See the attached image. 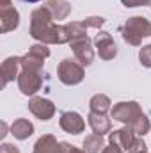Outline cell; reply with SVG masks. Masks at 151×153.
Listing matches in <instances>:
<instances>
[{
  "label": "cell",
  "instance_id": "6da1fadb",
  "mask_svg": "<svg viewBox=\"0 0 151 153\" xmlns=\"http://www.w3.org/2000/svg\"><path fill=\"white\" fill-rule=\"evenodd\" d=\"M30 36L44 45H64L70 43V32L66 25H55L52 14L43 5L30 14Z\"/></svg>",
  "mask_w": 151,
  "mask_h": 153
},
{
  "label": "cell",
  "instance_id": "7a4b0ae2",
  "mask_svg": "<svg viewBox=\"0 0 151 153\" xmlns=\"http://www.w3.org/2000/svg\"><path fill=\"white\" fill-rule=\"evenodd\" d=\"M151 36V22L144 16H132L126 20L124 27H123V39L132 45V46H139L144 38Z\"/></svg>",
  "mask_w": 151,
  "mask_h": 153
},
{
  "label": "cell",
  "instance_id": "3957f363",
  "mask_svg": "<svg viewBox=\"0 0 151 153\" xmlns=\"http://www.w3.org/2000/svg\"><path fill=\"white\" fill-rule=\"evenodd\" d=\"M59 80L66 85H76L84 80V66L73 59H64L57 66Z\"/></svg>",
  "mask_w": 151,
  "mask_h": 153
},
{
  "label": "cell",
  "instance_id": "277c9868",
  "mask_svg": "<svg viewBox=\"0 0 151 153\" xmlns=\"http://www.w3.org/2000/svg\"><path fill=\"white\" fill-rule=\"evenodd\" d=\"M50 57V48L41 43L30 46V50L21 55V70H30V71H39L44 64V59Z\"/></svg>",
  "mask_w": 151,
  "mask_h": 153
},
{
  "label": "cell",
  "instance_id": "5b68a950",
  "mask_svg": "<svg viewBox=\"0 0 151 153\" xmlns=\"http://www.w3.org/2000/svg\"><path fill=\"white\" fill-rule=\"evenodd\" d=\"M141 114H144V112L137 102H119L114 105L112 112H110L112 119L121 121L124 125H132Z\"/></svg>",
  "mask_w": 151,
  "mask_h": 153
},
{
  "label": "cell",
  "instance_id": "8992f818",
  "mask_svg": "<svg viewBox=\"0 0 151 153\" xmlns=\"http://www.w3.org/2000/svg\"><path fill=\"white\" fill-rule=\"evenodd\" d=\"M43 85V76L39 71H30V70H21L18 75V87L23 94L32 96L36 94Z\"/></svg>",
  "mask_w": 151,
  "mask_h": 153
},
{
  "label": "cell",
  "instance_id": "52a82bcc",
  "mask_svg": "<svg viewBox=\"0 0 151 153\" xmlns=\"http://www.w3.org/2000/svg\"><path fill=\"white\" fill-rule=\"evenodd\" d=\"M20 25V14L14 9V5H11V0H2L0 2V30L2 32H9L14 30Z\"/></svg>",
  "mask_w": 151,
  "mask_h": 153
},
{
  "label": "cell",
  "instance_id": "ba28073f",
  "mask_svg": "<svg viewBox=\"0 0 151 153\" xmlns=\"http://www.w3.org/2000/svg\"><path fill=\"white\" fill-rule=\"evenodd\" d=\"M70 45H71V48H73V53H75L76 61H78L82 66L93 64V61H94V50H93L91 39L87 38V36H85V38L73 39Z\"/></svg>",
  "mask_w": 151,
  "mask_h": 153
},
{
  "label": "cell",
  "instance_id": "9c48e42d",
  "mask_svg": "<svg viewBox=\"0 0 151 153\" xmlns=\"http://www.w3.org/2000/svg\"><path fill=\"white\" fill-rule=\"evenodd\" d=\"M94 45L98 48V55L103 59V61H110L117 55V45L112 39V36L105 30L98 32L96 38H94Z\"/></svg>",
  "mask_w": 151,
  "mask_h": 153
},
{
  "label": "cell",
  "instance_id": "30bf717a",
  "mask_svg": "<svg viewBox=\"0 0 151 153\" xmlns=\"http://www.w3.org/2000/svg\"><path fill=\"white\" fill-rule=\"evenodd\" d=\"M29 111L36 116L38 119H41V121H48V119H52L53 114H55V105L50 100H46V98L34 96L29 102Z\"/></svg>",
  "mask_w": 151,
  "mask_h": 153
},
{
  "label": "cell",
  "instance_id": "8fae6325",
  "mask_svg": "<svg viewBox=\"0 0 151 153\" xmlns=\"http://www.w3.org/2000/svg\"><path fill=\"white\" fill-rule=\"evenodd\" d=\"M59 125H61V128L64 132L73 134V135L82 134L85 130V121L82 119V116L78 112H64L59 119Z\"/></svg>",
  "mask_w": 151,
  "mask_h": 153
},
{
  "label": "cell",
  "instance_id": "7c38bea8",
  "mask_svg": "<svg viewBox=\"0 0 151 153\" xmlns=\"http://www.w3.org/2000/svg\"><path fill=\"white\" fill-rule=\"evenodd\" d=\"M135 139H137L135 132H133V128L130 125H126L121 130H114L112 134H109V141L114 143V144H117V146H121L123 150H130L132 144L135 143Z\"/></svg>",
  "mask_w": 151,
  "mask_h": 153
},
{
  "label": "cell",
  "instance_id": "4fadbf2b",
  "mask_svg": "<svg viewBox=\"0 0 151 153\" xmlns=\"http://www.w3.org/2000/svg\"><path fill=\"white\" fill-rule=\"evenodd\" d=\"M20 66H21V57H7L2 62V87H5L11 80L18 78Z\"/></svg>",
  "mask_w": 151,
  "mask_h": 153
},
{
  "label": "cell",
  "instance_id": "5bb4252c",
  "mask_svg": "<svg viewBox=\"0 0 151 153\" xmlns=\"http://www.w3.org/2000/svg\"><path fill=\"white\" fill-rule=\"evenodd\" d=\"M87 121H89V126L93 128V132L98 134V135H105V134H109L110 128H112L110 119L105 114H100V112H93V111H91L89 116H87Z\"/></svg>",
  "mask_w": 151,
  "mask_h": 153
},
{
  "label": "cell",
  "instance_id": "9a60e30c",
  "mask_svg": "<svg viewBox=\"0 0 151 153\" xmlns=\"http://www.w3.org/2000/svg\"><path fill=\"white\" fill-rule=\"evenodd\" d=\"M32 153H62V143H59L53 135H43L34 144Z\"/></svg>",
  "mask_w": 151,
  "mask_h": 153
},
{
  "label": "cell",
  "instance_id": "2e32d148",
  "mask_svg": "<svg viewBox=\"0 0 151 153\" xmlns=\"http://www.w3.org/2000/svg\"><path fill=\"white\" fill-rule=\"evenodd\" d=\"M44 7L48 9V13L52 14L53 20H66L71 13V5L66 0H48L44 4Z\"/></svg>",
  "mask_w": 151,
  "mask_h": 153
},
{
  "label": "cell",
  "instance_id": "e0dca14e",
  "mask_svg": "<svg viewBox=\"0 0 151 153\" xmlns=\"http://www.w3.org/2000/svg\"><path fill=\"white\" fill-rule=\"evenodd\" d=\"M11 134H13L16 139L25 141V139H29V137L34 134V125H32L29 119L20 117V119H16V121L11 125Z\"/></svg>",
  "mask_w": 151,
  "mask_h": 153
},
{
  "label": "cell",
  "instance_id": "ac0fdd59",
  "mask_svg": "<svg viewBox=\"0 0 151 153\" xmlns=\"http://www.w3.org/2000/svg\"><path fill=\"white\" fill-rule=\"evenodd\" d=\"M110 98L107 94H94L89 102V107L93 112H100V114H107L110 111Z\"/></svg>",
  "mask_w": 151,
  "mask_h": 153
},
{
  "label": "cell",
  "instance_id": "d6986e66",
  "mask_svg": "<svg viewBox=\"0 0 151 153\" xmlns=\"http://www.w3.org/2000/svg\"><path fill=\"white\" fill-rule=\"evenodd\" d=\"M105 148V141H103V135H98V134H91L84 139V150L85 153H100L103 152Z\"/></svg>",
  "mask_w": 151,
  "mask_h": 153
},
{
  "label": "cell",
  "instance_id": "ffe728a7",
  "mask_svg": "<svg viewBox=\"0 0 151 153\" xmlns=\"http://www.w3.org/2000/svg\"><path fill=\"white\" fill-rule=\"evenodd\" d=\"M66 27H68V32H70V39L71 41L87 36V25L84 22H71V23H66Z\"/></svg>",
  "mask_w": 151,
  "mask_h": 153
},
{
  "label": "cell",
  "instance_id": "44dd1931",
  "mask_svg": "<svg viewBox=\"0 0 151 153\" xmlns=\"http://www.w3.org/2000/svg\"><path fill=\"white\" fill-rule=\"evenodd\" d=\"M132 128H133V132H135V135H144V134H148L151 128L150 125V119H148V116L146 114H141L132 125H130Z\"/></svg>",
  "mask_w": 151,
  "mask_h": 153
},
{
  "label": "cell",
  "instance_id": "7402d4cb",
  "mask_svg": "<svg viewBox=\"0 0 151 153\" xmlns=\"http://www.w3.org/2000/svg\"><path fill=\"white\" fill-rule=\"evenodd\" d=\"M139 59H141L142 66L151 68V45H148V46H142V48H141V52H139Z\"/></svg>",
  "mask_w": 151,
  "mask_h": 153
},
{
  "label": "cell",
  "instance_id": "603a6c76",
  "mask_svg": "<svg viewBox=\"0 0 151 153\" xmlns=\"http://www.w3.org/2000/svg\"><path fill=\"white\" fill-rule=\"evenodd\" d=\"M84 23L87 27H91V29H100L105 23V18H101V16H89V18L84 20Z\"/></svg>",
  "mask_w": 151,
  "mask_h": 153
},
{
  "label": "cell",
  "instance_id": "cb8c5ba5",
  "mask_svg": "<svg viewBox=\"0 0 151 153\" xmlns=\"http://www.w3.org/2000/svg\"><path fill=\"white\" fill-rule=\"evenodd\" d=\"M128 153H148V146H146V143L142 139H135V143L132 144Z\"/></svg>",
  "mask_w": 151,
  "mask_h": 153
},
{
  "label": "cell",
  "instance_id": "d4e9b609",
  "mask_svg": "<svg viewBox=\"0 0 151 153\" xmlns=\"http://www.w3.org/2000/svg\"><path fill=\"white\" fill-rule=\"evenodd\" d=\"M124 7H142V5H151V0H121Z\"/></svg>",
  "mask_w": 151,
  "mask_h": 153
},
{
  "label": "cell",
  "instance_id": "484cf974",
  "mask_svg": "<svg viewBox=\"0 0 151 153\" xmlns=\"http://www.w3.org/2000/svg\"><path fill=\"white\" fill-rule=\"evenodd\" d=\"M62 153H85V150H78L76 146H71L70 143H62Z\"/></svg>",
  "mask_w": 151,
  "mask_h": 153
},
{
  "label": "cell",
  "instance_id": "4316f807",
  "mask_svg": "<svg viewBox=\"0 0 151 153\" xmlns=\"http://www.w3.org/2000/svg\"><path fill=\"white\" fill-rule=\"evenodd\" d=\"M101 153H123V148L117 146V144H114V143H109V146H105Z\"/></svg>",
  "mask_w": 151,
  "mask_h": 153
},
{
  "label": "cell",
  "instance_id": "83f0119b",
  "mask_svg": "<svg viewBox=\"0 0 151 153\" xmlns=\"http://www.w3.org/2000/svg\"><path fill=\"white\" fill-rule=\"evenodd\" d=\"M0 153H20L18 152V148L16 146H13V144H2V148H0Z\"/></svg>",
  "mask_w": 151,
  "mask_h": 153
},
{
  "label": "cell",
  "instance_id": "f1b7e54d",
  "mask_svg": "<svg viewBox=\"0 0 151 153\" xmlns=\"http://www.w3.org/2000/svg\"><path fill=\"white\" fill-rule=\"evenodd\" d=\"M5 130H7V125H5V123H2V134H0V135H2V137H4V135H5Z\"/></svg>",
  "mask_w": 151,
  "mask_h": 153
},
{
  "label": "cell",
  "instance_id": "f546056e",
  "mask_svg": "<svg viewBox=\"0 0 151 153\" xmlns=\"http://www.w3.org/2000/svg\"><path fill=\"white\" fill-rule=\"evenodd\" d=\"M23 2H30V4H34V2H39V0H23Z\"/></svg>",
  "mask_w": 151,
  "mask_h": 153
}]
</instances>
